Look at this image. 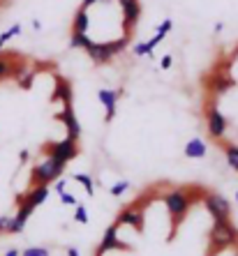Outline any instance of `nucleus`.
<instances>
[{
	"instance_id": "nucleus-32",
	"label": "nucleus",
	"mask_w": 238,
	"mask_h": 256,
	"mask_svg": "<svg viewBox=\"0 0 238 256\" xmlns=\"http://www.w3.org/2000/svg\"><path fill=\"white\" fill-rule=\"evenodd\" d=\"M67 256H81L77 247H67Z\"/></svg>"
},
{
	"instance_id": "nucleus-31",
	"label": "nucleus",
	"mask_w": 238,
	"mask_h": 256,
	"mask_svg": "<svg viewBox=\"0 0 238 256\" xmlns=\"http://www.w3.org/2000/svg\"><path fill=\"white\" fill-rule=\"evenodd\" d=\"M19 160H21V164H26V162L30 160V152L28 150H21V152H19Z\"/></svg>"
},
{
	"instance_id": "nucleus-6",
	"label": "nucleus",
	"mask_w": 238,
	"mask_h": 256,
	"mask_svg": "<svg viewBox=\"0 0 238 256\" xmlns=\"http://www.w3.org/2000/svg\"><path fill=\"white\" fill-rule=\"evenodd\" d=\"M118 226H132L137 233H143V226H146V210L139 206V203H132L127 208H123L118 212V220H116Z\"/></svg>"
},
{
	"instance_id": "nucleus-15",
	"label": "nucleus",
	"mask_w": 238,
	"mask_h": 256,
	"mask_svg": "<svg viewBox=\"0 0 238 256\" xmlns=\"http://www.w3.org/2000/svg\"><path fill=\"white\" fill-rule=\"evenodd\" d=\"M51 102H63V106H70L72 104V86L67 84L65 78H58L54 95H51Z\"/></svg>"
},
{
	"instance_id": "nucleus-37",
	"label": "nucleus",
	"mask_w": 238,
	"mask_h": 256,
	"mask_svg": "<svg viewBox=\"0 0 238 256\" xmlns=\"http://www.w3.org/2000/svg\"><path fill=\"white\" fill-rule=\"evenodd\" d=\"M236 256H238V254H236Z\"/></svg>"
},
{
	"instance_id": "nucleus-7",
	"label": "nucleus",
	"mask_w": 238,
	"mask_h": 256,
	"mask_svg": "<svg viewBox=\"0 0 238 256\" xmlns=\"http://www.w3.org/2000/svg\"><path fill=\"white\" fill-rule=\"evenodd\" d=\"M118 224L113 222L111 226H107V231H104V236H102V242L100 247H97L95 254L97 256H104L107 252H113V250H118V252H132V247L127 242H123V240L118 238Z\"/></svg>"
},
{
	"instance_id": "nucleus-13",
	"label": "nucleus",
	"mask_w": 238,
	"mask_h": 256,
	"mask_svg": "<svg viewBox=\"0 0 238 256\" xmlns=\"http://www.w3.org/2000/svg\"><path fill=\"white\" fill-rule=\"evenodd\" d=\"M49 192H51L49 190V185H33L28 194H21L19 198L26 201L28 206H33V208H37V206H42V203L49 198Z\"/></svg>"
},
{
	"instance_id": "nucleus-17",
	"label": "nucleus",
	"mask_w": 238,
	"mask_h": 256,
	"mask_svg": "<svg viewBox=\"0 0 238 256\" xmlns=\"http://www.w3.org/2000/svg\"><path fill=\"white\" fill-rule=\"evenodd\" d=\"M171 28H173V21H171V18H164V21H162V24L157 26V28H155V30H157V32H155V35L148 40V44L155 48V46H157V44L162 42V40H164V37L169 35V32H171Z\"/></svg>"
},
{
	"instance_id": "nucleus-34",
	"label": "nucleus",
	"mask_w": 238,
	"mask_h": 256,
	"mask_svg": "<svg viewBox=\"0 0 238 256\" xmlns=\"http://www.w3.org/2000/svg\"><path fill=\"white\" fill-rule=\"evenodd\" d=\"M5 256H21V252H19V250H10Z\"/></svg>"
},
{
	"instance_id": "nucleus-30",
	"label": "nucleus",
	"mask_w": 238,
	"mask_h": 256,
	"mask_svg": "<svg viewBox=\"0 0 238 256\" xmlns=\"http://www.w3.org/2000/svg\"><path fill=\"white\" fill-rule=\"evenodd\" d=\"M171 62H173L171 56H164V58H162V62H160V67H162V70H169V67H171Z\"/></svg>"
},
{
	"instance_id": "nucleus-28",
	"label": "nucleus",
	"mask_w": 238,
	"mask_h": 256,
	"mask_svg": "<svg viewBox=\"0 0 238 256\" xmlns=\"http://www.w3.org/2000/svg\"><path fill=\"white\" fill-rule=\"evenodd\" d=\"M65 187H67V180H65V178H58V180H56V182H54V192H56V194H58V196H60V194H63V192H67Z\"/></svg>"
},
{
	"instance_id": "nucleus-11",
	"label": "nucleus",
	"mask_w": 238,
	"mask_h": 256,
	"mask_svg": "<svg viewBox=\"0 0 238 256\" xmlns=\"http://www.w3.org/2000/svg\"><path fill=\"white\" fill-rule=\"evenodd\" d=\"M56 118H58L60 122L65 125L67 136L74 138V141H79V136H81V125H79L77 116H74V108H72V104H70V106H63V111H60Z\"/></svg>"
},
{
	"instance_id": "nucleus-12",
	"label": "nucleus",
	"mask_w": 238,
	"mask_h": 256,
	"mask_svg": "<svg viewBox=\"0 0 238 256\" xmlns=\"http://www.w3.org/2000/svg\"><path fill=\"white\" fill-rule=\"evenodd\" d=\"M123 7V18H125V28H134L137 21L141 18V2L139 0H118Z\"/></svg>"
},
{
	"instance_id": "nucleus-1",
	"label": "nucleus",
	"mask_w": 238,
	"mask_h": 256,
	"mask_svg": "<svg viewBox=\"0 0 238 256\" xmlns=\"http://www.w3.org/2000/svg\"><path fill=\"white\" fill-rule=\"evenodd\" d=\"M201 196H203V192L190 190V187H173V190H169L164 194V208H167L169 217H171V236H169V240H173L176 228L185 220V214L190 212L192 203L199 201Z\"/></svg>"
},
{
	"instance_id": "nucleus-4",
	"label": "nucleus",
	"mask_w": 238,
	"mask_h": 256,
	"mask_svg": "<svg viewBox=\"0 0 238 256\" xmlns=\"http://www.w3.org/2000/svg\"><path fill=\"white\" fill-rule=\"evenodd\" d=\"M44 152H47V157H51V160L60 162V164H70L74 157L79 155V146L74 138L65 136L63 141H56V143H49V146H44Z\"/></svg>"
},
{
	"instance_id": "nucleus-26",
	"label": "nucleus",
	"mask_w": 238,
	"mask_h": 256,
	"mask_svg": "<svg viewBox=\"0 0 238 256\" xmlns=\"http://www.w3.org/2000/svg\"><path fill=\"white\" fill-rule=\"evenodd\" d=\"M21 256H51V252L47 247H28V250H24Z\"/></svg>"
},
{
	"instance_id": "nucleus-25",
	"label": "nucleus",
	"mask_w": 238,
	"mask_h": 256,
	"mask_svg": "<svg viewBox=\"0 0 238 256\" xmlns=\"http://www.w3.org/2000/svg\"><path fill=\"white\" fill-rule=\"evenodd\" d=\"M130 190V182H127V180H120V182H116V185L111 187V190H109V194H111V196H123V194H125V192Z\"/></svg>"
},
{
	"instance_id": "nucleus-3",
	"label": "nucleus",
	"mask_w": 238,
	"mask_h": 256,
	"mask_svg": "<svg viewBox=\"0 0 238 256\" xmlns=\"http://www.w3.org/2000/svg\"><path fill=\"white\" fill-rule=\"evenodd\" d=\"M63 171H65V164L47 157L44 162L33 166V171H30V185H51L58 178H63Z\"/></svg>"
},
{
	"instance_id": "nucleus-20",
	"label": "nucleus",
	"mask_w": 238,
	"mask_h": 256,
	"mask_svg": "<svg viewBox=\"0 0 238 256\" xmlns=\"http://www.w3.org/2000/svg\"><path fill=\"white\" fill-rule=\"evenodd\" d=\"M14 62L12 58H7V56L0 54V81H5V78H10L14 74Z\"/></svg>"
},
{
	"instance_id": "nucleus-16",
	"label": "nucleus",
	"mask_w": 238,
	"mask_h": 256,
	"mask_svg": "<svg viewBox=\"0 0 238 256\" xmlns=\"http://www.w3.org/2000/svg\"><path fill=\"white\" fill-rule=\"evenodd\" d=\"M88 26H90V16H88V12H86V7H81V10L74 14L72 32H77V35H88Z\"/></svg>"
},
{
	"instance_id": "nucleus-8",
	"label": "nucleus",
	"mask_w": 238,
	"mask_h": 256,
	"mask_svg": "<svg viewBox=\"0 0 238 256\" xmlns=\"http://www.w3.org/2000/svg\"><path fill=\"white\" fill-rule=\"evenodd\" d=\"M206 122H208V134L213 138H224L226 134V127H229V122H226V118L222 116V111L217 106H208V111H206Z\"/></svg>"
},
{
	"instance_id": "nucleus-5",
	"label": "nucleus",
	"mask_w": 238,
	"mask_h": 256,
	"mask_svg": "<svg viewBox=\"0 0 238 256\" xmlns=\"http://www.w3.org/2000/svg\"><path fill=\"white\" fill-rule=\"evenodd\" d=\"M203 208L208 210V214L213 217V222L220 220H231V203L226 201L222 194H215V192H203Z\"/></svg>"
},
{
	"instance_id": "nucleus-35",
	"label": "nucleus",
	"mask_w": 238,
	"mask_h": 256,
	"mask_svg": "<svg viewBox=\"0 0 238 256\" xmlns=\"http://www.w3.org/2000/svg\"><path fill=\"white\" fill-rule=\"evenodd\" d=\"M236 203H238V192H236Z\"/></svg>"
},
{
	"instance_id": "nucleus-21",
	"label": "nucleus",
	"mask_w": 238,
	"mask_h": 256,
	"mask_svg": "<svg viewBox=\"0 0 238 256\" xmlns=\"http://www.w3.org/2000/svg\"><path fill=\"white\" fill-rule=\"evenodd\" d=\"M21 35V24H14L12 28H7L5 32H0V54H3V48H5V44L10 42V40H14V37Z\"/></svg>"
},
{
	"instance_id": "nucleus-2",
	"label": "nucleus",
	"mask_w": 238,
	"mask_h": 256,
	"mask_svg": "<svg viewBox=\"0 0 238 256\" xmlns=\"http://www.w3.org/2000/svg\"><path fill=\"white\" fill-rule=\"evenodd\" d=\"M236 244H238V228L231 224V220L213 222L210 233H208L206 256H217L224 250H229V247H236Z\"/></svg>"
},
{
	"instance_id": "nucleus-22",
	"label": "nucleus",
	"mask_w": 238,
	"mask_h": 256,
	"mask_svg": "<svg viewBox=\"0 0 238 256\" xmlns=\"http://www.w3.org/2000/svg\"><path fill=\"white\" fill-rule=\"evenodd\" d=\"M19 81V88H24V90H30L33 88V81H35V72H24V74H21V76L17 78Z\"/></svg>"
},
{
	"instance_id": "nucleus-14",
	"label": "nucleus",
	"mask_w": 238,
	"mask_h": 256,
	"mask_svg": "<svg viewBox=\"0 0 238 256\" xmlns=\"http://www.w3.org/2000/svg\"><path fill=\"white\" fill-rule=\"evenodd\" d=\"M183 152H185V157H187V160H203V157H206V152H208V146H206V141H203V138L194 136V138H190V141L185 143Z\"/></svg>"
},
{
	"instance_id": "nucleus-19",
	"label": "nucleus",
	"mask_w": 238,
	"mask_h": 256,
	"mask_svg": "<svg viewBox=\"0 0 238 256\" xmlns=\"http://www.w3.org/2000/svg\"><path fill=\"white\" fill-rule=\"evenodd\" d=\"M224 157H226V164L238 173V146L236 143H226L224 146Z\"/></svg>"
},
{
	"instance_id": "nucleus-24",
	"label": "nucleus",
	"mask_w": 238,
	"mask_h": 256,
	"mask_svg": "<svg viewBox=\"0 0 238 256\" xmlns=\"http://www.w3.org/2000/svg\"><path fill=\"white\" fill-rule=\"evenodd\" d=\"M74 222H79V224H88V210H86V206H81V203L74 206Z\"/></svg>"
},
{
	"instance_id": "nucleus-33",
	"label": "nucleus",
	"mask_w": 238,
	"mask_h": 256,
	"mask_svg": "<svg viewBox=\"0 0 238 256\" xmlns=\"http://www.w3.org/2000/svg\"><path fill=\"white\" fill-rule=\"evenodd\" d=\"M222 28H224V24H222V21H217V24L213 26V30H215V32H222Z\"/></svg>"
},
{
	"instance_id": "nucleus-10",
	"label": "nucleus",
	"mask_w": 238,
	"mask_h": 256,
	"mask_svg": "<svg viewBox=\"0 0 238 256\" xmlns=\"http://www.w3.org/2000/svg\"><path fill=\"white\" fill-rule=\"evenodd\" d=\"M17 203H19V208H17V214H14L12 220H10V228H7V233H24L26 228V222L30 220V214L35 212V208L33 206H28L26 201H21V198L17 196Z\"/></svg>"
},
{
	"instance_id": "nucleus-29",
	"label": "nucleus",
	"mask_w": 238,
	"mask_h": 256,
	"mask_svg": "<svg viewBox=\"0 0 238 256\" xmlns=\"http://www.w3.org/2000/svg\"><path fill=\"white\" fill-rule=\"evenodd\" d=\"M10 220H12V217L0 214V233H7V228H10Z\"/></svg>"
},
{
	"instance_id": "nucleus-36",
	"label": "nucleus",
	"mask_w": 238,
	"mask_h": 256,
	"mask_svg": "<svg viewBox=\"0 0 238 256\" xmlns=\"http://www.w3.org/2000/svg\"><path fill=\"white\" fill-rule=\"evenodd\" d=\"M95 256H97V254H95Z\"/></svg>"
},
{
	"instance_id": "nucleus-18",
	"label": "nucleus",
	"mask_w": 238,
	"mask_h": 256,
	"mask_svg": "<svg viewBox=\"0 0 238 256\" xmlns=\"http://www.w3.org/2000/svg\"><path fill=\"white\" fill-rule=\"evenodd\" d=\"M72 178H74V182H79V185L84 187L88 196H93V194H95V182H93V178H90L88 173H74Z\"/></svg>"
},
{
	"instance_id": "nucleus-23",
	"label": "nucleus",
	"mask_w": 238,
	"mask_h": 256,
	"mask_svg": "<svg viewBox=\"0 0 238 256\" xmlns=\"http://www.w3.org/2000/svg\"><path fill=\"white\" fill-rule=\"evenodd\" d=\"M132 54L137 56V58H141V56H153V46H150L148 42H139V44H134Z\"/></svg>"
},
{
	"instance_id": "nucleus-27",
	"label": "nucleus",
	"mask_w": 238,
	"mask_h": 256,
	"mask_svg": "<svg viewBox=\"0 0 238 256\" xmlns=\"http://www.w3.org/2000/svg\"><path fill=\"white\" fill-rule=\"evenodd\" d=\"M60 203H63V206H77V196L70 194V192H63V194H60Z\"/></svg>"
},
{
	"instance_id": "nucleus-9",
	"label": "nucleus",
	"mask_w": 238,
	"mask_h": 256,
	"mask_svg": "<svg viewBox=\"0 0 238 256\" xmlns=\"http://www.w3.org/2000/svg\"><path fill=\"white\" fill-rule=\"evenodd\" d=\"M120 95H123V90H111V88H102L97 90V100H100V104L104 106V120L107 122H111L113 118H116V106H118V100Z\"/></svg>"
}]
</instances>
